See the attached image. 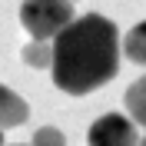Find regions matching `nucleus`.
<instances>
[{
	"instance_id": "obj_1",
	"label": "nucleus",
	"mask_w": 146,
	"mask_h": 146,
	"mask_svg": "<svg viewBox=\"0 0 146 146\" xmlns=\"http://www.w3.org/2000/svg\"><path fill=\"white\" fill-rule=\"evenodd\" d=\"M119 70V30L100 13L76 17L53 40V83L70 96H86Z\"/></svg>"
},
{
	"instance_id": "obj_2",
	"label": "nucleus",
	"mask_w": 146,
	"mask_h": 146,
	"mask_svg": "<svg viewBox=\"0 0 146 146\" xmlns=\"http://www.w3.org/2000/svg\"><path fill=\"white\" fill-rule=\"evenodd\" d=\"M73 0H23L20 3V23L33 40H56L73 23Z\"/></svg>"
},
{
	"instance_id": "obj_3",
	"label": "nucleus",
	"mask_w": 146,
	"mask_h": 146,
	"mask_svg": "<svg viewBox=\"0 0 146 146\" xmlns=\"http://www.w3.org/2000/svg\"><path fill=\"white\" fill-rule=\"evenodd\" d=\"M86 146H139L136 123L123 113H106L90 126Z\"/></svg>"
},
{
	"instance_id": "obj_4",
	"label": "nucleus",
	"mask_w": 146,
	"mask_h": 146,
	"mask_svg": "<svg viewBox=\"0 0 146 146\" xmlns=\"http://www.w3.org/2000/svg\"><path fill=\"white\" fill-rule=\"evenodd\" d=\"M30 116V106L27 100L20 96V93H13L10 86H3L0 83V129H10V126H23Z\"/></svg>"
},
{
	"instance_id": "obj_5",
	"label": "nucleus",
	"mask_w": 146,
	"mask_h": 146,
	"mask_svg": "<svg viewBox=\"0 0 146 146\" xmlns=\"http://www.w3.org/2000/svg\"><path fill=\"white\" fill-rule=\"evenodd\" d=\"M126 113L136 126H146V73L129 83L126 90Z\"/></svg>"
},
{
	"instance_id": "obj_6",
	"label": "nucleus",
	"mask_w": 146,
	"mask_h": 146,
	"mask_svg": "<svg viewBox=\"0 0 146 146\" xmlns=\"http://www.w3.org/2000/svg\"><path fill=\"white\" fill-rule=\"evenodd\" d=\"M20 56H23V63L33 66V70H46V66H53V43H46V40H30V43L20 50Z\"/></svg>"
},
{
	"instance_id": "obj_7",
	"label": "nucleus",
	"mask_w": 146,
	"mask_h": 146,
	"mask_svg": "<svg viewBox=\"0 0 146 146\" xmlns=\"http://www.w3.org/2000/svg\"><path fill=\"white\" fill-rule=\"evenodd\" d=\"M123 53H126L133 63L146 66V20H139L136 27L123 36Z\"/></svg>"
},
{
	"instance_id": "obj_8",
	"label": "nucleus",
	"mask_w": 146,
	"mask_h": 146,
	"mask_svg": "<svg viewBox=\"0 0 146 146\" xmlns=\"http://www.w3.org/2000/svg\"><path fill=\"white\" fill-rule=\"evenodd\" d=\"M33 146H66V136L56 126H40L33 133Z\"/></svg>"
},
{
	"instance_id": "obj_9",
	"label": "nucleus",
	"mask_w": 146,
	"mask_h": 146,
	"mask_svg": "<svg viewBox=\"0 0 146 146\" xmlns=\"http://www.w3.org/2000/svg\"><path fill=\"white\" fill-rule=\"evenodd\" d=\"M13 146H33V143H13Z\"/></svg>"
},
{
	"instance_id": "obj_10",
	"label": "nucleus",
	"mask_w": 146,
	"mask_h": 146,
	"mask_svg": "<svg viewBox=\"0 0 146 146\" xmlns=\"http://www.w3.org/2000/svg\"><path fill=\"white\" fill-rule=\"evenodd\" d=\"M0 146H3V129H0Z\"/></svg>"
},
{
	"instance_id": "obj_11",
	"label": "nucleus",
	"mask_w": 146,
	"mask_h": 146,
	"mask_svg": "<svg viewBox=\"0 0 146 146\" xmlns=\"http://www.w3.org/2000/svg\"><path fill=\"white\" fill-rule=\"evenodd\" d=\"M139 146H146V136H143V139H139Z\"/></svg>"
}]
</instances>
